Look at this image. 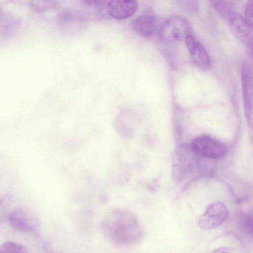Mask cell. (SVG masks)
Segmentation results:
<instances>
[{"instance_id":"13","label":"cell","mask_w":253,"mask_h":253,"mask_svg":"<svg viewBox=\"0 0 253 253\" xmlns=\"http://www.w3.org/2000/svg\"><path fill=\"white\" fill-rule=\"evenodd\" d=\"M253 1L249 0L246 5L245 9V19L248 23L253 27Z\"/></svg>"},{"instance_id":"1","label":"cell","mask_w":253,"mask_h":253,"mask_svg":"<svg viewBox=\"0 0 253 253\" xmlns=\"http://www.w3.org/2000/svg\"><path fill=\"white\" fill-rule=\"evenodd\" d=\"M101 232L109 242L119 247L139 244L144 230L137 218L129 211L116 209L109 211L100 223Z\"/></svg>"},{"instance_id":"15","label":"cell","mask_w":253,"mask_h":253,"mask_svg":"<svg viewBox=\"0 0 253 253\" xmlns=\"http://www.w3.org/2000/svg\"></svg>"},{"instance_id":"10","label":"cell","mask_w":253,"mask_h":253,"mask_svg":"<svg viewBox=\"0 0 253 253\" xmlns=\"http://www.w3.org/2000/svg\"><path fill=\"white\" fill-rule=\"evenodd\" d=\"M132 28L139 36L149 38L155 34L159 29L158 17L153 14H144L137 16L132 22Z\"/></svg>"},{"instance_id":"8","label":"cell","mask_w":253,"mask_h":253,"mask_svg":"<svg viewBox=\"0 0 253 253\" xmlns=\"http://www.w3.org/2000/svg\"><path fill=\"white\" fill-rule=\"evenodd\" d=\"M241 82L245 114L248 121L252 123L253 112L252 74L250 67L246 63H244L242 66Z\"/></svg>"},{"instance_id":"7","label":"cell","mask_w":253,"mask_h":253,"mask_svg":"<svg viewBox=\"0 0 253 253\" xmlns=\"http://www.w3.org/2000/svg\"><path fill=\"white\" fill-rule=\"evenodd\" d=\"M229 26L233 35L248 47L252 49L253 44V27L241 15L233 13L228 20Z\"/></svg>"},{"instance_id":"11","label":"cell","mask_w":253,"mask_h":253,"mask_svg":"<svg viewBox=\"0 0 253 253\" xmlns=\"http://www.w3.org/2000/svg\"><path fill=\"white\" fill-rule=\"evenodd\" d=\"M210 3L212 7L224 19L228 20L233 13V7L229 1L211 0Z\"/></svg>"},{"instance_id":"3","label":"cell","mask_w":253,"mask_h":253,"mask_svg":"<svg viewBox=\"0 0 253 253\" xmlns=\"http://www.w3.org/2000/svg\"><path fill=\"white\" fill-rule=\"evenodd\" d=\"M191 149L196 155L214 159L222 158L228 151L226 146L221 142L207 135L195 138L192 142Z\"/></svg>"},{"instance_id":"4","label":"cell","mask_w":253,"mask_h":253,"mask_svg":"<svg viewBox=\"0 0 253 253\" xmlns=\"http://www.w3.org/2000/svg\"><path fill=\"white\" fill-rule=\"evenodd\" d=\"M229 211L225 205L220 202L210 204L198 219L199 227L204 230L215 229L228 218Z\"/></svg>"},{"instance_id":"2","label":"cell","mask_w":253,"mask_h":253,"mask_svg":"<svg viewBox=\"0 0 253 253\" xmlns=\"http://www.w3.org/2000/svg\"><path fill=\"white\" fill-rule=\"evenodd\" d=\"M159 36L163 42H175L185 40L190 34V27L184 18L174 16L167 19L159 29Z\"/></svg>"},{"instance_id":"6","label":"cell","mask_w":253,"mask_h":253,"mask_svg":"<svg viewBox=\"0 0 253 253\" xmlns=\"http://www.w3.org/2000/svg\"><path fill=\"white\" fill-rule=\"evenodd\" d=\"M8 221L13 228L25 232L35 231L39 225L36 215L24 209H16L11 211L8 216Z\"/></svg>"},{"instance_id":"12","label":"cell","mask_w":253,"mask_h":253,"mask_svg":"<svg viewBox=\"0 0 253 253\" xmlns=\"http://www.w3.org/2000/svg\"><path fill=\"white\" fill-rule=\"evenodd\" d=\"M0 253H28L26 248L22 244L7 242L0 247Z\"/></svg>"},{"instance_id":"9","label":"cell","mask_w":253,"mask_h":253,"mask_svg":"<svg viewBox=\"0 0 253 253\" xmlns=\"http://www.w3.org/2000/svg\"><path fill=\"white\" fill-rule=\"evenodd\" d=\"M138 2L133 0H111L107 1L108 14L117 20L126 19L132 15L138 7Z\"/></svg>"},{"instance_id":"5","label":"cell","mask_w":253,"mask_h":253,"mask_svg":"<svg viewBox=\"0 0 253 253\" xmlns=\"http://www.w3.org/2000/svg\"><path fill=\"white\" fill-rule=\"evenodd\" d=\"M184 42L194 64L202 70H210L212 66L211 62L202 44L191 34L186 37Z\"/></svg>"},{"instance_id":"14","label":"cell","mask_w":253,"mask_h":253,"mask_svg":"<svg viewBox=\"0 0 253 253\" xmlns=\"http://www.w3.org/2000/svg\"><path fill=\"white\" fill-rule=\"evenodd\" d=\"M211 253H230V252L227 248L221 247L214 250Z\"/></svg>"}]
</instances>
